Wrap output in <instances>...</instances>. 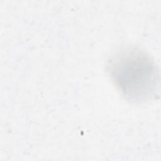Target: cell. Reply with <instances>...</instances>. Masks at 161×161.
Masks as SVG:
<instances>
[{
	"label": "cell",
	"instance_id": "cell-1",
	"mask_svg": "<svg viewBox=\"0 0 161 161\" xmlns=\"http://www.w3.org/2000/svg\"><path fill=\"white\" fill-rule=\"evenodd\" d=\"M107 71L117 90L133 103H145L159 92V70L152 57L142 48L123 47L107 61Z\"/></svg>",
	"mask_w": 161,
	"mask_h": 161
}]
</instances>
